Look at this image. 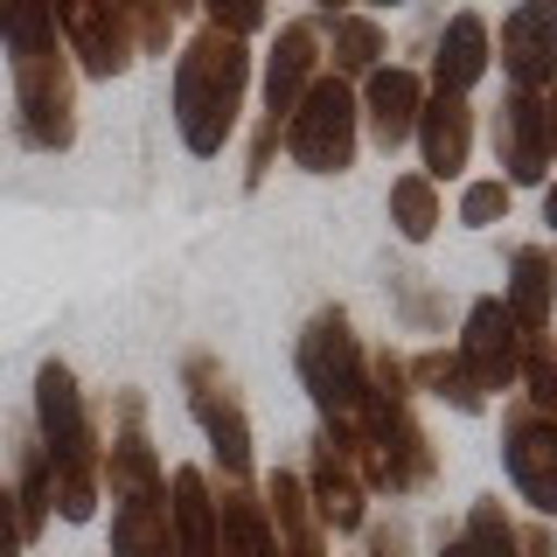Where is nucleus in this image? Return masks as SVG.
I'll return each instance as SVG.
<instances>
[{
  "mask_svg": "<svg viewBox=\"0 0 557 557\" xmlns=\"http://www.w3.org/2000/svg\"><path fill=\"white\" fill-rule=\"evenodd\" d=\"M57 28H63V49H70V63H77V77L112 84L139 63L126 0H57Z\"/></svg>",
  "mask_w": 557,
  "mask_h": 557,
  "instance_id": "nucleus-8",
  "label": "nucleus"
},
{
  "mask_svg": "<svg viewBox=\"0 0 557 557\" xmlns=\"http://www.w3.org/2000/svg\"><path fill=\"white\" fill-rule=\"evenodd\" d=\"M342 8H356V0H313V14H321V22H327V14H342Z\"/></svg>",
  "mask_w": 557,
  "mask_h": 557,
  "instance_id": "nucleus-36",
  "label": "nucleus"
},
{
  "mask_svg": "<svg viewBox=\"0 0 557 557\" xmlns=\"http://www.w3.org/2000/svg\"><path fill=\"white\" fill-rule=\"evenodd\" d=\"M509 202H516V188L502 174H481V182L460 188V223L467 231H495V223H509Z\"/></svg>",
  "mask_w": 557,
  "mask_h": 557,
  "instance_id": "nucleus-28",
  "label": "nucleus"
},
{
  "mask_svg": "<svg viewBox=\"0 0 557 557\" xmlns=\"http://www.w3.org/2000/svg\"><path fill=\"white\" fill-rule=\"evenodd\" d=\"M536 98H544V139H550V168H557V84L536 91Z\"/></svg>",
  "mask_w": 557,
  "mask_h": 557,
  "instance_id": "nucleus-34",
  "label": "nucleus"
},
{
  "mask_svg": "<svg viewBox=\"0 0 557 557\" xmlns=\"http://www.w3.org/2000/svg\"><path fill=\"white\" fill-rule=\"evenodd\" d=\"M383 22L376 14H362V8H342V14H327L321 22V57H327V77H342V84H362L370 70L383 63Z\"/></svg>",
  "mask_w": 557,
  "mask_h": 557,
  "instance_id": "nucleus-21",
  "label": "nucleus"
},
{
  "mask_svg": "<svg viewBox=\"0 0 557 557\" xmlns=\"http://www.w3.org/2000/svg\"><path fill=\"white\" fill-rule=\"evenodd\" d=\"M440 223H446L440 188H432L418 168L397 174V182H391V231L405 237V244H432V237H440Z\"/></svg>",
  "mask_w": 557,
  "mask_h": 557,
  "instance_id": "nucleus-26",
  "label": "nucleus"
},
{
  "mask_svg": "<svg viewBox=\"0 0 557 557\" xmlns=\"http://www.w3.org/2000/svg\"><path fill=\"white\" fill-rule=\"evenodd\" d=\"M411 370L397 348H370V391L356 411V440H362V481L370 495H418L440 474V453H432L425 425L411 411Z\"/></svg>",
  "mask_w": 557,
  "mask_h": 557,
  "instance_id": "nucleus-3",
  "label": "nucleus"
},
{
  "mask_svg": "<svg viewBox=\"0 0 557 557\" xmlns=\"http://www.w3.org/2000/svg\"><path fill=\"white\" fill-rule=\"evenodd\" d=\"M293 370H300V391L313 397L321 425H356L362 391H370V348H362L356 321L342 307H321L293 342Z\"/></svg>",
  "mask_w": 557,
  "mask_h": 557,
  "instance_id": "nucleus-4",
  "label": "nucleus"
},
{
  "mask_svg": "<svg viewBox=\"0 0 557 557\" xmlns=\"http://www.w3.org/2000/svg\"><path fill=\"white\" fill-rule=\"evenodd\" d=\"M405 370H411V391L440 397V405L467 411V418H481V411H487V397L474 391V376L460 370V356H453V348H418V356H405Z\"/></svg>",
  "mask_w": 557,
  "mask_h": 557,
  "instance_id": "nucleus-25",
  "label": "nucleus"
},
{
  "mask_svg": "<svg viewBox=\"0 0 557 557\" xmlns=\"http://www.w3.org/2000/svg\"><path fill=\"white\" fill-rule=\"evenodd\" d=\"M495 161H502V182L509 188H544L550 182V139H544V98L530 91H509L495 104Z\"/></svg>",
  "mask_w": 557,
  "mask_h": 557,
  "instance_id": "nucleus-14",
  "label": "nucleus"
},
{
  "mask_svg": "<svg viewBox=\"0 0 557 557\" xmlns=\"http://www.w3.org/2000/svg\"><path fill=\"white\" fill-rule=\"evenodd\" d=\"M278 147L300 174H348L362 153V112H356V84L342 77H313L307 98L293 104V119L278 126Z\"/></svg>",
  "mask_w": 557,
  "mask_h": 557,
  "instance_id": "nucleus-5",
  "label": "nucleus"
},
{
  "mask_svg": "<svg viewBox=\"0 0 557 557\" xmlns=\"http://www.w3.org/2000/svg\"><path fill=\"white\" fill-rule=\"evenodd\" d=\"M182 397H188V418L202 425L209 440V460H216L223 481H258V460H251V418H244L231 376L209 348H188L182 356Z\"/></svg>",
  "mask_w": 557,
  "mask_h": 557,
  "instance_id": "nucleus-6",
  "label": "nucleus"
},
{
  "mask_svg": "<svg viewBox=\"0 0 557 557\" xmlns=\"http://www.w3.org/2000/svg\"><path fill=\"white\" fill-rule=\"evenodd\" d=\"M0 49H8V70L70 57L63 28H57V0H0Z\"/></svg>",
  "mask_w": 557,
  "mask_h": 557,
  "instance_id": "nucleus-23",
  "label": "nucleus"
},
{
  "mask_svg": "<svg viewBox=\"0 0 557 557\" xmlns=\"http://www.w3.org/2000/svg\"><path fill=\"white\" fill-rule=\"evenodd\" d=\"M104 557H174L168 487H153V495H112V530H104Z\"/></svg>",
  "mask_w": 557,
  "mask_h": 557,
  "instance_id": "nucleus-20",
  "label": "nucleus"
},
{
  "mask_svg": "<svg viewBox=\"0 0 557 557\" xmlns=\"http://www.w3.org/2000/svg\"><path fill=\"white\" fill-rule=\"evenodd\" d=\"M516 536H522V557H557V530H550V522H516Z\"/></svg>",
  "mask_w": 557,
  "mask_h": 557,
  "instance_id": "nucleus-33",
  "label": "nucleus"
},
{
  "mask_svg": "<svg viewBox=\"0 0 557 557\" xmlns=\"http://www.w3.org/2000/svg\"><path fill=\"white\" fill-rule=\"evenodd\" d=\"M418 174H425L432 188L440 182H460L467 161H474V104L467 98H446V91H425V112H418Z\"/></svg>",
  "mask_w": 557,
  "mask_h": 557,
  "instance_id": "nucleus-15",
  "label": "nucleus"
},
{
  "mask_svg": "<svg viewBox=\"0 0 557 557\" xmlns=\"http://www.w3.org/2000/svg\"><path fill=\"white\" fill-rule=\"evenodd\" d=\"M362 557H411V522H397V516L362 522Z\"/></svg>",
  "mask_w": 557,
  "mask_h": 557,
  "instance_id": "nucleus-31",
  "label": "nucleus"
},
{
  "mask_svg": "<svg viewBox=\"0 0 557 557\" xmlns=\"http://www.w3.org/2000/svg\"><path fill=\"white\" fill-rule=\"evenodd\" d=\"M425 91H432V84L418 77L411 63H376L370 77L356 84L362 139H370L376 153H397V147H411V133H418V112H425Z\"/></svg>",
  "mask_w": 557,
  "mask_h": 557,
  "instance_id": "nucleus-11",
  "label": "nucleus"
},
{
  "mask_svg": "<svg viewBox=\"0 0 557 557\" xmlns=\"http://www.w3.org/2000/svg\"><path fill=\"white\" fill-rule=\"evenodd\" d=\"M370 8H405V0H362V14H370Z\"/></svg>",
  "mask_w": 557,
  "mask_h": 557,
  "instance_id": "nucleus-38",
  "label": "nucleus"
},
{
  "mask_svg": "<svg viewBox=\"0 0 557 557\" xmlns=\"http://www.w3.org/2000/svg\"><path fill=\"white\" fill-rule=\"evenodd\" d=\"M453 356H460V370L474 376V391H481V397H495V391H516L522 327L509 321L502 293H487V300H474V307H467V321H460V342H453Z\"/></svg>",
  "mask_w": 557,
  "mask_h": 557,
  "instance_id": "nucleus-12",
  "label": "nucleus"
},
{
  "mask_svg": "<svg viewBox=\"0 0 557 557\" xmlns=\"http://www.w3.org/2000/svg\"><path fill=\"white\" fill-rule=\"evenodd\" d=\"M502 307L522 335H550V313H557V265L544 244H522L509 258V278H502Z\"/></svg>",
  "mask_w": 557,
  "mask_h": 557,
  "instance_id": "nucleus-19",
  "label": "nucleus"
},
{
  "mask_svg": "<svg viewBox=\"0 0 557 557\" xmlns=\"http://www.w3.org/2000/svg\"><path fill=\"white\" fill-rule=\"evenodd\" d=\"M502 77H509V91H550L557 84V0H516L509 14H502Z\"/></svg>",
  "mask_w": 557,
  "mask_h": 557,
  "instance_id": "nucleus-13",
  "label": "nucleus"
},
{
  "mask_svg": "<svg viewBox=\"0 0 557 557\" xmlns=\"http://www.w3.org/2000/svg\"><path fill=\"white\" fill-rule=\"evenodd\" d=\"M487 70H495V28H487L474 8H460L440 28V49H432V77L425 84H432V91H446V98H467Z\"/></svg>",
  "mask_w": 557,
  "mask_h": 557,
  "instance_id": "nucleus-16",
  "label": "nucleus"
},
{
  "mask_svg": "<svg viewBox=\"0 0 557 557\" xmlns=\"http://www.w3.org/2000/svg\"><path fill=\"white\" fill-rule=\"evenodd\" d=\"M161 8L174 14V22H182V14H188V8H196V0H161Z\"/></svg>",
  "mask_w": 557,
  "mask_h": 557,
  "instance_id": "nucleus-37",
  "label": "nucleus"
},
{
  "mask_svg": "<svg viewBox=\"0 0 557 557\" xmlns=\"http://www.w3.org/2000/svg\"><path fill=\"white\" fill-rule=\"evenodd\" d=\"M440 557H522V536H516V516L502 509L495 495H481L467 522L440 544Z\"/></svg>",
  "mask_w": 557,
  "mask_h": 557,
  "instance_id": "nucleus-24",
  "label": "nucleus"
},
{
  "mask_svg": "<svg viewBox=\"0 0 557 557\" xmlns=\"http://www.w3.org/2000/svg\"><path fill=\"white\" fill-rule=\"evenodd\" d=\"M35 446L49 460V487H57V516L63 522H91L98 495H104V432L91 418V397H84L77 370L63 356H49L35 370Z\"/></svg>",
  "mask_w": 557,
  "mask_h": 557,
  "instance_id": "nucleus-2",
  "label": "nucleus"
},
{
  "mask_svg": "<svg viewBox=\"0 0 557 557\" xmlns=\"http://www.w3.org/2000/svg\"><path fill=\"white\" fill-rule=\"evenodd\" d=\"M544 223L557 231V182H544Z\"/></svg>",
  "mask_w": 557,
  "mask_h": 557,
  "instance_id": "nucleus-35",
  "label": "nucleus"
},
{
  "mask_svg": "<svg viewBox=\"0 0 557 557\" xmlns=\"http://www.w3.org/2000/svg\"><path fill=\"white\" fill-rule=\"evenodd\" d=\"M168 530H174V557H216V481L202 467L168 474Z\"/></svg>",
  "mask_w": 557,
  "mask_h": 557,
  "instance_id": "nucleus-18",
  "label": "nucleus"
},
{
  "mask_svg": "<svg viewBox=\"0 0 557 557\" xmlns=\"http://www.w3.org/2000/svg\"><path fill=\"white\" fill-rule=\"evenodd\" d=\"M244 98H251V42H237L223 28H196L174 49L168 104H174V133H182V147L196 161H216L237 139Z\"/></svg>",
  "mask_w": 557,
  "mask_h": 557,
  "instance_id": "nucleus-1",
  "label": "nucleus"
},
{
  "mask_svg": "<svg viewBox=\"0 0 557 557\" xmlns=\"http://www.w3.org/2000/svg\"><path fill=\"white\" fill-rule=\"evenodd\" d=\"M216 557H278L258 481H223L216 487Z\"/></svg>",
  "mask_w": 557,
  "mask_h": 557,
  "instance_id": "nucleus-22",
  "label": "nucleus"
},
{
  "mask_svg": "<svg viewBox=\"0 0 557 557\" xmlns=\"http://www.w3.org/2000/svg\"><path fill=\"white\" fill-rule=\"evenodd\" d=\"M28 536H22V516H14V495L0 487V557H22Z\"/></svg>",
  "mask_w": 557,
  "mask_h": 557,
  "instance_id": "nucleus-32",
  "label": "nucleus"
},
{
  "mask_svg": "<svg viewBox=\"0 0 557 557\" xmlns=\"http://www.w3.org/2000/svg\"><path fill=\"white\" fill-rule=\"evenodd\" d=\"M327 70L321 57V14H293V22L272 28V49H265V70H258V119L265 126H286L293 104L307 98V84Z\"/></svg>",
  "mask_w": 557,
  "mask_h": 557,
  "instance_id": "nucleus-9",
  "label": "nucleus"
},
{
  "mask_svg": "<svg viewBox=\"0 0 557 557\" xmlns=\"http://www.w3.org/2000/svg\"><path fill=\"white\" fill-rule=\"evenodd\" d=\"M391 293H397V313H405L411 335H432V327H440V293L418 286V272H391Z\"/></svg>",
  "mask_w": 557,
  "mask_h": 557,
  "instance_id": "nucleus-30",
  "label": "nucleus"
},
{
  "mask_svg": "<svg viewBox=\"0 0 557 557\" xmlns=\"http://www.w3.org/2000/svg\"><path fill=\"white\" fill-rule=\"evenodd\" d=\"M258 495H265V522H272L278 557H327V530H321V516H313V502H307V481L293 474V467L265 474Z\"/></svg>",
  "mask_w": 557,
  "mask_h": 557,
  "instance_id": "nucleus-17",
  "label": "nucleus"
},
{
  "mask_svg": "<svg viewBox=\"0 0 557 557\" xmlns=\"http://www.w3.org/2000/svg\"><path fill=\"white\" fill-rule=\"evenodd\" d=\"M196 8H202V28H223L237 42H251L272 22V0H196Z\"/></svg>",
  "mask_w": 557,
  "mask_h": 557,
  "instance_id": "nucleus-29",
  "label": "nucleus"
},
{
  "mask_svg": "<svg viewBox=\"0 0 557 557\" xmlns=\"http://www.w3.org/2000/svg\"><path fill=\"white\" fill-rule=\"evenodd\" d=\"M516 383H522V397H530L536 418H557V335H522Z\"/></svg>",
  "mask_w": 557,
  "mask_h": 557,
  "instance_id": "nucleus-27",
  "label": "nucleus"
},
{
  "mask_svg": "<svg viewBox=\"0 0 557 557\" xmlns=\"http://www.w3.org/2000/svg\"><path fill=\"white\" fill-rule=\"evenodd\" d=\"M307 502L321 516L327 536H362L370 522V481H362V440L356 425H321L313 432V460H307Z\"/></svg>",
  "mask_w": 557,
  "mask_h": 557,
  "instance_id": "nucleus-7",
  "label": "nucleus"
},
{
  "mask_svg": "<svg viewBox=\"0 0 557 557\" xmlns=\"http://www.w3.org/2000/svg\"><path fill=\"white\" fill-rule=\"evenodd\" d=\"M502 474L536 522H557V418L516 411L502 425Z\"/></svg>",
  "mask_w": 557,
  "mask_h": 557,
  "instance_id": "nucleus-10",
  "label": "nucleus"
}]
</instances>
